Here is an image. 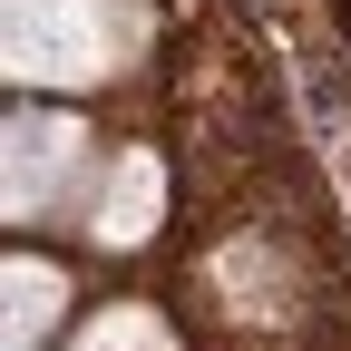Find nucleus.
<instances>
[{
    "label": "nucleus",
    "mask_w": 351,
    "mask_h": 351,
    "mask_svg": "<svg viewBox=\"0 0 351 351\" xmlns=\"http://www.w3.org/2000/svg\"><path fill=\"white\" fill-rule=\"evenodd\" d=\"M78 351H166V332H156L147 313H108V322H98V332H88Z\"/></svg>",
    "instance_id": "obj_1"
},
{
    "label": "nucleus",
    "mask_w": 351,
    "mask_h": 351,
    "mask_svg": "<svg viewBox=\"0 0 351 351\" xmlns=\"http://www.w3.org/2000/svg\"><path fill=\"white\" fill-rule=\"evenodd\" d=\"M49 302H59V283L39 274V263H20V341H10V351H39V322H49Z\"/></svg>",
    "instance_id": "obj_2"
}]
</instances>
